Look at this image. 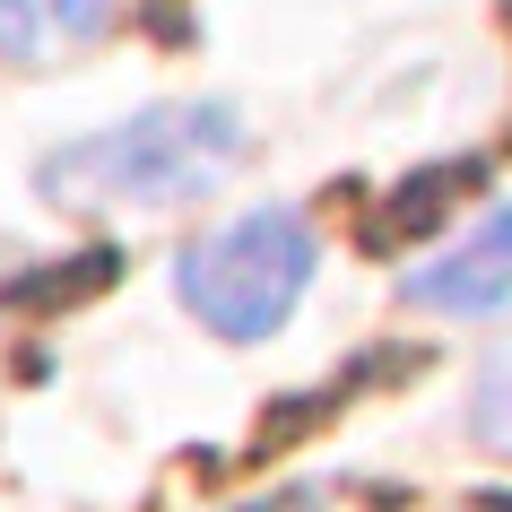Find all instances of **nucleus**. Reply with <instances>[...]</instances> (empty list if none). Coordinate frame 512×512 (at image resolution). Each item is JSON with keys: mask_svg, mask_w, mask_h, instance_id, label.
<instances>
[{"mask_svg": "<svg viewBox=\"0 0 512 512\" xmlns=\"http://www.w3.org/2000/svg\"><path fill=\"white\" fill-rule=\"evenodd\" d=\"M243 165V113L235 105H148L113 131H87L70 148L35 157V191L53 209H183L217 191Z\"/></svg>", "mask_w": 512, "mask_h": 512, "instance_id": "1", "label": "nucleus"}, {"mask_svg": "<svg viewBox=\"0 0 512 512\" xmlns=\"http://www.w3.org/2000/svg\"><path fill=\"white\" fill-rule=\"evenodd\" d=\"M469 434H478L495 460H512V356L478 374V391H469Z\"/></svg>", "mask_w": 512, "mask_h": 512, "instance_id": "4", "label": "nucleus"}, {"mask_svg": "<svg viewBox=\"0 0 512 512\" xmlns=\"http://www.w3.org/2000/svg\"><path fill=\"white\" fill-rule=\"evenodd\" d=\"M313 270H322L313 226H304L296 209H252V217H235V226L200 235L183 261H174V296H183V313L209 330V339L252 348V339H270V330L304 304Z\"/></svg>", "mask_w": 512, "mask_h": 512, "instance_id": "2", "label": "nucleus"}, {"mask_svg": "<svg viewBox=\"0 0 512 512\" xmlns=\"http://www.w3.org/2000/svg\"><path fill=\"white\" fill-rule=\"evenodd\" d=\"M408 304L417 313H452V322H486L512 304V200L486 209L452 252H434L426 270H408Z\"/></svg>", "mask_w": 512, "mask_h": 512, "instance_id": "3", "label": "nucleus"}]
</instances>
